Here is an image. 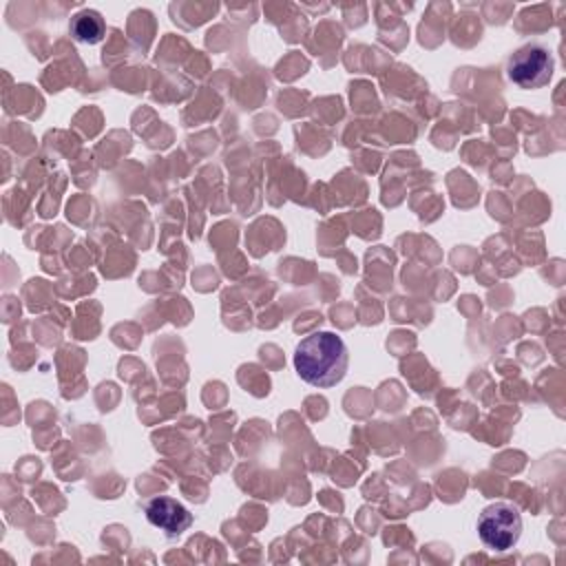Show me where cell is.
<instances>
[{
    "mask_svg": "<svg viewBox=\"0 0 566 566\" xmlns=\"http://www.w3.org/2000/svg\"><path fill=\"white\" fill-rule=\"evenodd\" d=\"M69 29H71V35L82 44H97V42H102L104 33H106V24H104L102 15L93 9H84V11L75 13L71 18Z\"/></svg>",
    "mask_w": 566,
    "mask_h": 566,
    "instance_id": "5b68a950",
    "label": "cell"
},
{
    "mask_svg": "<svg viewBox=\"0 0 566 566\" xmlns=\"http://www.w3.org/2000/svg\"><path fill=\"white\" fill-rule=\"evenodd\" d=\"M349 354L334 332H314L294 349V369L312 387H334L347 371Z\"/></svg>",
    "mask_w": 566,
    "mask_h": 566,
    "instance_id": "6da1fadb",
    "label": "cell"
},
{
    "mask_svg": "<svg viewBox=\"0 0 566 566\" xmlns=\"http://www.w3.org/2000/svg\"><path fill=\"white\" fill-rule=\"evenodd\" d=\"M478 535L482 544L495 553L511 551L522 535V515L511 502H493L478 517Z\"/></svg>",
    "mask_w": 566,
    "mask_h": 566,
    "instance_id": "7a4b0ae2",
    "label": "cell"
},
{
    "mask_svg": "<svg viewBox=\"0 0 566 566\" xmlns=\"http://www.w3.org/2000/svg\"><path fill=\"white\" fill-rule=\"evenodd\" d=\"M144 511H146L148 522L155 528L164 531L166 537H179L192 524L190 511L181 502H177L168 495H159V497L150 500Z\"/></svg>",
    "mask_w": 566,
    "mask_h": 566,
    "instance_id": "277c9868",
    "label": "cell"
},
{
    "mask_svg": "<svg viewBox=\"0 0 566 566\" xmlns=\"http://www.w3.org/2000/svg\"><path fill=\"white\" fill-rule=\"evenodd\" d=\"M506 73L520 88H542L553 75V55L542 44H526L511 55Z\"/></svg>",
    "mask_w": 566,
    "mask_h": 566,
    "instance_id": "3957f363",
    "label": "cell"
}]
</instances>
